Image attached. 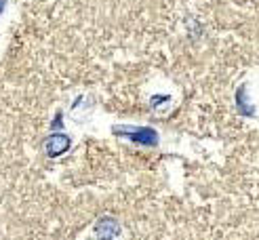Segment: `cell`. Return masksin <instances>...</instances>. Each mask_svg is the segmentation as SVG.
Listing matches in <instances>:
<instances>
[{
	"label": "cell",
	"instance_id": "2",
	"mask_svg": "<svg viewBox=\"0 0 259 240\" xmlns=\"http://www.w3.org/2000/svg\"><path fill=\"white\" fill-rule=\"evenodd\" d=\"M5 7H7V0H0V15H3V11H5Z\"/></svg>",
	"mask_w": 259,
	"mask_h": 240
},
{
	"label": "cell",
	"instance_id": "1",
	"mask_svg": "<svg viewBox=\"0 0 259 240\" xmlns=\"http://www.w3.org/2000/svg\"><path fill=\"white\" fill-rule=\"evenodd\" d=\"M118 135L128 137L131 141L141 143V146H156L158 143V133L148 126H139V129H116Z\"/></svg>",
	"mask_w": 259,
	"mask_h": 240
}]
</instances>
